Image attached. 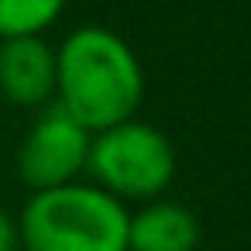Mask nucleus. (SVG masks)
<instances>
[{
  "instance_id": "obj_8",
  "label": "nucleus",
  "mask_w": 251,
  "mask_h": 251,
  "mask_svg": "<svg viewBox=\"0 0 251 251\" xmlns=\"http://www.w3.org/2000/svg\"><path fill=\"white\" fill-rule=\"evenodd\" d=\"M18 217H11L0 206V251H18Z\"/></svg>"
},
{
  "instance_id": "obj_6",
  "label": "nucleus",
  "mask_w": 251,
  "mask_h": 251,
  "mask_svg": "<svg viewBox=\"0 0 251 251\" xmlns=\"http://www.w3.org/2000/svg\"><path fill=\"white\" fill-rule=\"evenodd\" d=\"M200 220L189 206L172 200H148L127 213V251H196Z\"/></svg>"
},
{
  "instance_id": "obj_2",
  "label": "nucleus",
  "mask_w": 251,
  "mask_h": 251,
  "mask_svg": "<svg viewBox=\"0 0 251 251\" xmlns=\"http://www.w3.org/2000/svg\"><path fill=\"white\" fill-rule=\"evenodd\" d=\"M21 251H127V210L93 182L31 193L18 217Z\"/></svg>"
},
{
  "instance_id": "obj_7",
  "label": "nucleus",
  "mask_w": 251,
  "mask_h": 251,
  "mask_svg": "<svg viewBox=\"0 0 251 251\" xmlns=\"http://www.w3.org/2000/svg\"><path fill=\"white\" fill-rule=\"evenodd\" d=\"M66 11V0H0V42L45 35Z\"/></svg>"
},
{
  "instance_id": "obj_4",
  "label": "nucleus",
  "mask_w": 251,
  "mask_h": 251,
  "mask_svg": "<svg viewBox=\"0 0 251 251\" xmlns=\"http://www.w3.org/2000/svg\"><path fill=\"white\" fill-rule=\"evenodd\" d=\"M90 131L66 114L59 103H49L35 110L31 127L21 138L18 148V176L31 193L59 189L66 182H76L79 172H86L90 155Z\"/></svg>"
},
{
  "instance_id": "obj_3",
  "label": "nucleus",
  "mask_w": 251,
  "mask_h": 251,
  "mask_svg": "<svg viewBox=\"0 0 251 251\" xmlns=\"http://www.w3.org/2000/svg\"><path fill=\"white\" fill-rule=\"evenodd\" d=\"M86 172L93 186L121 203L158 200L176 176V148L155 124L131 117L90 138Z\"/></svg>"
},
{
  "instance_id": "obj_5",
  "label": "nucleus",
  "mask_w": 251,
  "mask_h": 251,
  "mask_svg": "<svg viewBox=\"0 0 251 251\" xmlns=\"http://www.w3.org/2000/svg\"><path fill=\"white\" fill-rule=\"evenodd\" d=\"M0 97L21 110L55 103V49L42 35L0 42Z\"/></svg>"
},
{
  "instance_id": "obj_1",
  "label": "nucleus",
  "mask_w": 251,
  "mask_h": 251,
  "mask_svg": "<svg viewBox=\"0 0 251 251\" xmlns=\"http://www.w3.org/2000/svg\"><path fill=\"white\" fill-rule=\"evenodd\" d=\"M145 100L134 49L103 25H83L55 49V103L90 134L131 121Z\"/></svg>"
}]
</instances>
